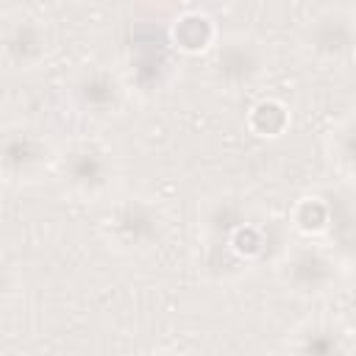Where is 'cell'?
Instances as JSON below:
<instances>
[{"label":"cell","instance_id":"1","mask_svg":"<svg viewBox=\"0 0 356 356\" xmlns=\"http://www.w3.org/2000/svg\"><path fill=\"white\" fill-rule=\"evenodd\" d=\"M203 259L200 267L214 278H234L259 253V214L239 192L209 195L197 209Z\"/></svg>","mask_w":356,"mask_h":356},{"label":"cell","instance_id":"2","mask_svg":"<svg viewBox=\"0 0 356 356\" xmlns=\"http://www.w3.org/2000/svg\"><path fill=\"white\" fill-rule=\"evenodd\" d=\"M58 189L81 203L111 197L120 181V159L97 136H75L56 147L53 170Z\"/></svg>","mask_w":356,"mask_h":356},{"label":"cell","instance_id":"3","mask_svg":"<svg viewBox=\"0 0 356 356\" xmlns=\"http://www.w3.org/2000/svg\"><path fill=\"white\" fill-rule=\"evenodd\" d=\"M275 278L286 295L317 303L334 298L345 286L348 270L339 253L325 239L300 236L298 242L284 245V250L278 253Z\"/></svg>","mask_w":356,"mask_h":356},{"label":"cell","instance_id":"4","mask_svg":"<svg viewBox=\"0 0 356 356\" xmlns=\"http://www.w3.org/2000/svg\"><path fill=\"white\" fill-rule=\"evenodd\" d=\"M100 234L120 256H145L164 245L170 234V214L164 203L145 192L120 195L108 203Z\"/></svg>","mask_w":356,"mask_h":356},{"label":"cell","instance_id":"5","mask_svg":"<svg viewBox=\"0 0 356 356\" xmlns=\"http://www.w3.org/2000/svg\"><path fill=\"white\" fill-rule=\"evenodd\" d=\"M273 70V53L264 39L248 31L220 33L206 53L209 81L225 95H242L256 89Z\"/></svg>","mask_w":356,"mask_h":356},{"label":"cell","instance_id":"6","mask_svg":"<svg viewBox=\"0 0 356 356\" xmlns=\"http://www.w3.org/2000/svg\"><path fill=\"white\" fill-rule=\"evenodd\" d=\"M64 97L70 108L89 122L117 120L131 100L122 72L106 61H83L64 78Z\"/></svg>","mask_w":356,"mask_h":356},{"label":"cell","instance_id":"7","mask_svg":"<svg viewBox=\"0 0 356 356\" xmlns=\"http://www.w3.org/2000/svg\"><path fill=\"white\" fill-rule=\"evenodd\" d=\"M298 53L323 70H339L356 58V8L325 6L298 25Z\"/></svg>","mask_w":356,"mask_h":356},{"label":"cell","instance_id":"8","mask_svg":"<svg viewBox=\"0 0 356 356\" xmlns=\"http://www.w3.org/2000/svg\"><path fill=\"white\" fill-rule=\"evenodd\" d=\"M56 145L47 131L28 120L6 122L0 136V172L6 186H28L53 170Z\"/></svg>","mask_w":356,"mask_h":356},{"label":"cell","instance_id":"9","mask_svg":"<svg viewBox=\"0 0 356 356\" xmlns=\"http://www.w3.org/2000/svg\"><path fill=\"white\" fill-rule=\"evenodd\" d=\"M50 47H53L50 25L39 14L25 8H14L6 14L0 31V53L8 72L22 75L39 70L50 58Z\"/></svg>","mask_w":356,"mask_h":356},{"label":"cell","instance_id":"10","mask_svg":"<svg viewBox=\"0 0 356 356\" xmlns=\"http://www.w3.org/2000/svg\"><path fill=\"white\" fill-rule=\"evenodd\" d=\"M284 350L303 356H334L356 350V331L337 317H306L284 337Z\"/></svg>","mask_w":356,"mask_h":356},{"label":"cell","instance_id":"11","mask_svg":"<svg viewBox=\"0 0 356 356\" xmlns=\"http://www.w3.org/2000/svg\"><path fill=\"white\" fill-rule=\"evenodd\" d=\"M325 159L337 175L356 181V108L339 117L325 134Z\"/></svg>","mask_w":356,"mask_h":356},{"label":"cell","instance_id":"12","mask_svg":"<svg viewBox=\"0 0 356 356\" xmlns=\"http://www.w3.org/2000/svg\"><path fill=\"white\" fill-rule=\"evenodd\" d=\"M172 42L178 50L197 56V53H209L211 44L220 39V31L214 25V19L203 11H186L181 17H175L172 22Z\"/></svg>","mask_w":356,"mask_h":356},{"label":"cell","instance_id":"13","mask_svg":"<svg viewBox=\"0 0 356 356\" xmlns=\"http://www.w3.org/2000/svg\"><path fill=\"white\" fill-rule=\"evenodd\" d=\"M334 217H337V211L331 209V203L325 197H317V195L303 197L292 211L295 231L300 236H309V239H328Z\"/></svg>","mask_w":356,"mask_h":356},{"label":"cell","instance_id":"14","mask_svg":"<svg viewBox=\"0 0 356 356\" xmlns=\"http://www.w3.org/2000/svg\"><path fill=\"white\" fill-rule=\"evenodd\" d=\"M248 128L256 136H264V139L281 136L289 128V108H286V103L278 100V97L256 100L250 106V114H248Z\"/></svg>","mask_w":356,"mask_h":356}]
</instances>
